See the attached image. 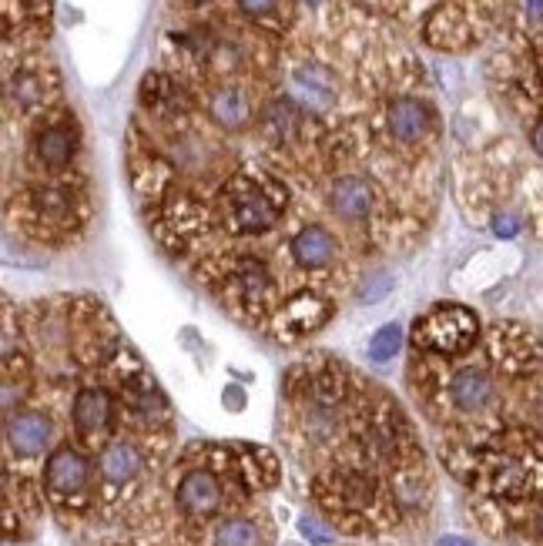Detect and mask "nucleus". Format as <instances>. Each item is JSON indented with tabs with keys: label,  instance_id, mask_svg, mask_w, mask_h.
<instances>
[{
	"label": "nucleus",
	"instance_id": "nucleus-1",
	"mask_svg": "<svg viewBox=\"0 0 543 546\" xmlns=\"http://www.w3.org/2000/svg\"><path fill=\"white\" fill-rule=\"evenodd\" d=\"M476 339V315L463 305H436L416 319L413 342L416 349L440 352V356H460Z\"/></svg>",
	"mask_w": 543,
	"mask_h": 546
},
{
	"label": "nucleus",
	"instance_id": "nucleus-2",
	"mask_svg": "<svg viewBox=\"0 0 543 546\" xmlns=\"http://www.w3.org/2000/svg\"><path fill=\"white\" fill-rule=\"evenodd\" d=\"M279 215H282V198H272L269 188H259L252 181L238 185V191L232 195V208H228V222L242 235L269 232L279 222Z\"/></svg>",
	"mask_w": 543,
	"mask_h": 546
},
{
	"label": "nucleus",
	"instance_id": "nucleus-3",
	"mask_svg": "<svg viewBox=\"0 0 543 546\" xmlns=\"http://www.w3.org/2000/svg\"><path fill=\"white\" fill-rule=\"evenodd\" d=\"M88 480H91V466L74 446L54 449L44 466V483L54 496H78L88 490Z\"/></svg>",
	"mask_w": 543,
	"mask_h": 546
},
{
	"label": "nucleus",
	"instance_id": "nucleus-4",
	"mask_svg": "<svg viewBox=\"0 0 543 546\" xmlns=\"http://www.w3.org/2000/svg\"><path fill=\"white\" fill-rule=\"evenodd\" d=\"M175 500L188 516H212L218 506H222V483H218V476L208 473V469H192V473L178 483Z\"/></svg>",
	"mask_w": 543,
	"mask_h": 546
},
{
	"label": "nucleus",
	"instance_id": "nucleus-5",
	"mask_svg": "<svg viewBox=\"0 0 543 546\" xmlns=\"http://www.w3.org/2000/svg\"><path fill=\"white\" fill-rule=\"evenodd\" d=\"M326 319H329V302H322L319 295H312V292H302V295H295V299L282 309V315H279V335H282V342L285 339L292 342V339H299V335L316 332Z\"/></svg>",
	"mask_w": 543,
	"mask_h": 546
},
{
	"label": "nucleus",
	"instance_id": "nucleus-6",
	"mask_svg": "<svg viewBox=\"0 0 543 546\" xmlns=\"http://www.w3.org/2000/svg\"><path fill=\"white\" fill-rule=\"evenodd\" d=\"M51 436H54V426L44 413L7 416V446H11L17 456L44 453L47 443H51Z\"/></svg>",
	"mask_w": 543,
	"mask_h": 546
},
{
	"label": "nucleus",
	"instance_id": "nucleus-7",
	"mask_svg": "<svg viewBox=\"0 0 543 546\" xmlns=\"http://www.w3.org/2000/svg\"><path fill=\"white\" fill-rule=\"evenodd\" d=\"M74 429L84 436V439H98L104 429L111 426V416H114V402L104 389H81L78 399H74Z\"/></svg>",
	"mask_w": 543,
	"mask_h": 546
},
{
	"label": "nucleus",
	"instance_id": "nucleus-8",
	"mask_svg": "<svg viewBox=\"0 0 543 546\" xmlns=\"http://www.w3.org/2000/svg\"><path fill=\"white\" fill-rule=\"evenodd\" d=\"M493 392L497 389H493V379L487 369H463V372H456L450 382V399L456 409H463V413H480V409H487Z\"/></svg>",
	"mask_w": 543,
	"mask_h": 546
},
{
	"label": "nucleus",
	"instance_id": "nucleus-9",
	"mask_svg": "<svg viewBox=\"0 0 543 546\" xmlns=\"http://www.w3.org/2000/svg\"><path fill=\"white\" fill-rule=\"evenodd\" d=\"M386 124H389V134H393L396 141L409 145V141H419L426 131H430V108L416 98H399V101L389 104Z\"/></svg>",
	"mask_w": 543,
	"mask_h": 546
},
{
	"label": "nucleus",
	"instance_id": "nucleus-10",
	"mask_svg": "<svg viewBox=\"0 0 543 546\" xmlns=\"http://www.w3.org/2000/svg\"><path fill=\"white\" fill-rule=\"evenodd\" d=\"M369 208H373V188H369V181L339 178L336 185H332V212L339 218L359 222V218L369 215Z\"/></svg>",
	"mask_w": 543,
	"mask_h": 546
},
{
	"label": "nucleus",
	"instance_id": "nucleus-11",
	"mask_svg": "<svg viewBox=\"0 0 543 546\" xmlns=\"http://www.w3.org/2000/svg\"><path fill=\"white\" fill-rule=\"evenodd\" d=\"M292 258L302 268H326L336 258V242H332L326 228L309 225L292 238Z\"/></svg>",
	"mask_w": 543,
	"mask_h": 546
},
{
	"label": "nucleus",
	"instance_id": "nucleus-12",
	"mask_svg": "<svg viewBox=\"0 0 543 546\" xmlns=\"http://www.w3.org/2000/svg\"><path fill=\"white\" fill-rule=\"evenodd\" d=\"M141 473V453L131 443H111V446H104V453H101V476H104V483H111V486H125L131 483L135 476Z\"/></svg>",
	"mask_w": 543,
	"mask_h": 546
},
{
	"label": "nucleus",
	"instance_id": "nucleus-13",
	"mask_svg": "<svg viewBox=\"0 0 543 546\" xmlns=\"http://www.w3.org/2000/svg\"><path fill=\"white\" fill-rule=\"evenodd\" d=\"M34 155L47 168H64L74 158V134L64 124H51V128L37 131L34 138Z\"/></svg>",
	"mask_w": 543,
	"mask_h": 546
},
{
	"label": "nucleus",
	"instance_id": "nucleus-14",
	"mask_svg": "<svg viewBox=\"0 0 543 546\" xmlns=\"http://www.w3.org/2000/svg\"><path fill=\"white\" fill-rule=\"evenodd\" d=\"M208 111H212V118L222 124V128H245L252 118V104L249 98H245L242 91H235V88H225V91H215L212 94V101H208Z\"/></svg>",
	"mask_w": 543,
	"mask_h": 546
},
{
	"label": "nucleus",
	"instance_id": "nucleus-15",
	"mask_svg": "<svg viewBox=\"0 0 543 546\" xmlns=\"http://www.w3.org/2000/svg\"><path fill=\"white\" fill-rule=\"evenodd\" d=\"M262 533L252 520H225L215 530V546H259Z\"/></svg>",
	"mask_w": 543,
	"mask_h": 546
},
{
	"label": "nucleus",
	"instance_id": "nucleus-16",
	"mask_svg": "<svg viewBox=\"0 0 543 546\" xmlns=\"http://www.w3.org/2000/svg\"><path fill=\"white\" fill-rule=\"evenodd\" d=\"M265 121H269V128H272V134L279 141H289L292 134H295V128H299V111H295V104L292 101H275L269 111H265Z\"/></svg>",
	"mask_w": 543,
	"mask_h": 546
},
{
	"label": "nucleus",
	"instance_id": "nucleus-17",
	"mask_svg": "<svg viewBox=\"0 0 543 546\" xmlns=\"http://www.w3.org/2000/svg\"><path fill=\"white\" fill-rule=\"evenodd\" d=\"M399 342H403V332L399 325H383L373 339H369V359L373 362H389L399 352Z\"/></svg>",
	"mask_w": 543,
	"mask_h": 546
},
{
	"label": "nucleus",
	"instance_id": "nucleus-18",
	"mask_svg": "<svg viewBox=\"0 0 543 546\" xmlns=\"http://www.w3.org/2000/svg\"><path fill=\"white\" fill-rule=\"evenodd\" d=\"M295 81H299L302 91L316 94L322 101L332 98V78H329V71H322V67H302V71H295Z\"/></svg>",
	"mask_w": 543,
	"mask_h": 546
},
{
	"label": "nucleus",
	"instance_id": "nucleus-19",
	"mask_svg": "<svg viewBox=\"0 0 543 546\" xmlns=\"http://www.w3.org/2000/svg\"><path fill=\"white\" fill-rule=\"evenodd\" d=\"M389 289H393V279H389L386 272L369 275L366 285H362V289H359V302H379Z\"/></svg>",
	"mask_w": 543,
	"mask_h": 546
},
{
	"label": "nucleus",
	"instance_id": "nucleus-20",
	"mask_svg": "<svg viewBox=\"0 0 543 546\" xmlns=\"http://www.w3.org/2000/svg\"><path fill=\"white\" fill-rule=\"evenodd\" d=\"M299 533L306 536V540L312 543V546H329L336 536H332V530H326L319 520H312V516H302L299 520Z\"/></svg>",
	"mask_w": 543,
	"mask_h": 546
},
{
	"label": "nucleus",
	"instance_id": "nucleus-21",
	"mask_svg": "<svg viewBox=\"0 0 543 546\" xmlns=\"http://www.w3.org/2000/svg\"><path fill=\"white\" fill-rule=\"evenodd\" d=\"M14 98L17 101H24V104H31L41 98V84H37V78H17L14 84Z\"/></svg>",
	"mask_w": 543,
	"mask_h": 546
},
{
	"label": "nucleus",
	"instance_id": "nucleus-22",
	"mask_svg": "<svg viewBox=\"0 0 543 546\" xmlns=\"http://www.w3.org/2000/svg\"><path fill=\"white\" fill-rule=\"evenodd\" d=\"M517 232H520V218H517V215H507V212H503V215L493 218V235H500V238H513Z\"/></svg>",
	"mask_w": 543,
	"mask_h": 546
},
{
	"label": "nucleus",
	"instance_id": "nucleus-23",
	"mask_svg": "<svg viewBox=\"0 0 543 546\" xmlns=\"http://www.w3.org/2000/svg\"><path fill=\"white\" fill-rule=\"evenodd\" d=\"M275 4L279 0H238V7H242L249 17H265V14H272L275 11Z\"/></svg>",
	"mask_w": 543,
	"mask_h": 546
},
{
	"label": "nucleus",
	"instance_id": "nucleus-24",
	"mask_svg": "<svg viewBox=\"0 0 543 546\" xmlns=\"http://www.w3.org/2000/svg\"><path fill=\"white\" fill-rule=\"evenodd\" d=\"M222 399H225V409H235V413H238V409H245V392L238 386H228Z\"/></svg>",
	"mask_w": 543,
	"mask_h": 546
},
{
	"label": "nucleus",
	"instance_id": "nucleus-25",
	"mask_svg": "<svg viewBox=\"0 0 543 546\" xmlns=\"http://www.w3.org/2000/svg\"><path fill=\"white\" fill-rule=\"evenodd\" d=\"M523 7H527L533 21H543V0H523Z\"/></svg>",
	"mask_w": 543,
	"mask_h": 546
},
{
	"label": "nucleus",
	"instance_id": "nucleus-26",
	"mask_svg": "<svg viewBox=\"0 0 543 546\" xmlns=\"http://www.w3.org/2000/svg\"><path fill=\"white\" fill-rule=\"evenodd\" d=\"M436 546H476V543L466 540V536H443V540H436Z\"/></svg>",
	"mask_w": 543,
	"mask_h": 546
},
{
	"label": "nucleus",
	"instance_id": "nucleus-27",
	"mask_svg": "<svg viewBox=\"0 0 543 546\" xmlns=\"http://www.w3.org/2000/svg\"><path fill=\"white\" fill-rule=\"evenodd\" d=\"M533 148H537V155L543 158V121L533 128Z\"/></svg>",
	"mask_w": 543,
	"mask_h": 546
},
{
	"label": "nucleus",
	"instance_id": "nucleus-28",
	"mask_svg": "<svg viewBox=\"0 0 543 546\" xmlns=\"http://www.w3.org/2000/svg\"><path fill=\"white\" fill-rule=\"evenodd\" d=\"M537 530L543 533V503H540V510H537Z\"/></svg>",
	"mask_w": 543,
	"mask_h": 546
},
{
	"label": "nucleus",
	"instance_id": "nucleus-29",
	"mask_svg": "<svg viewBox=\"0 0 543 546\" xmlns=\"http://www.w3.org/2000/svg\"><path fill=\"white\" fill-rule=\"evenodd\" d=\"M195 4H205V0H195Z\"/></svg>",
	"mask_w": 543,
	"mask_h": 546
}]
</instances>
